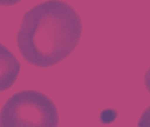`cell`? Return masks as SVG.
<instances>
[{
	"mask_svg": "<svg viewBox=\"0 0 150 127\" xmlns=\"http://www.w3.org/2000/svg\"><path fill=\"white\" fill-rule=\"evenodd\" d=\"M83 25L68 3L47 0L27 11L22 19L17 44L23 58L39 68L54 66L76 48Z\"/></svg>",
	"mask_w": 150,
	"mask_h": 127,
	"instance_id": "cell-1",
	"label": "cell"
},
{
	"mask_svg": "<svg viewBox=\"0 0 150 127\" xmlns=\"http://www.w3.org/2000/svg\"><path fill=\"white\" fill-rule=\"evenodd\" d=\"M59 113L51 98L37 90L11 95L0 111V127H58Z\"/></svg>",
	"mask_w": 150,
	"mask_h": 127,
	"instance_id": "cell-2",
	"label": "cell"
},
{
	"mask_svg": "<svg viewBox=\"0 0 150 127\" xmlns=\"http://www.w3.org/2000/svg\"><path fill=\"white\" fill-rule=\"evenodd\" d=\"M20 67V63L15 55L0 42V93L14 85Z\"/></svg>",
	"mask_w": 150,
	"mask_h": 127,
	"instance_id": "cell-3",
	"label": "cell"
},
{
	"mask_svg": "<svg viewBox=\"0 0 150 127\" xmlns=\"http://www.w3.org/2000/svg\"><path fill=\"white\" fill-rule=\"evenodd\" d=\"M137 127H150V106L148 107L141 115Z\"/></svg>",
	"mask_w": 150,
	"mask_h": 127,
	"instance_id": "cell-4",
	"label": "cell"
},
{
	"mask_svg": "<svg viewBox=\"0 0 150 127\" xmlns=\"http://www.w3.org/2000/svg\"><path fill=\"white\" fill-rule=\"evenodd\" d=\"M18 2H20V0H0V6H12Z\"/></svg>",
	"mask_w": 150,
	"mask_h": 127,
	"instance_id": "cell-5",
	"label": "cell"
},
{
	"mask_svg": "<svg viewBox=\"0 0 150 127\" xmlns=\"http://www.w3.org/2000/svg\"><path fill=\"white\" fill-rule=\"evenodd\" d=\"M144 83H145V87H146L147 90L149 91V93L150 94V67L147 70V72L145 73Z\"/></svg>",
	"mask_w": 150,
	"mask_h": 127,
	"instance_id": "cell-6",
	"label": "cell"
}]
</instances>
